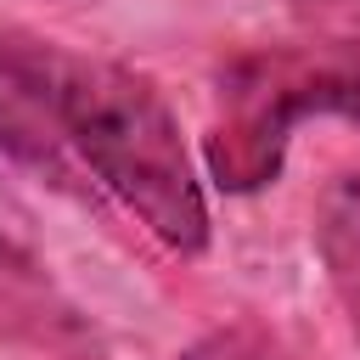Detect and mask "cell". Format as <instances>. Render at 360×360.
I'll return each instance as SVG.
<instances>
[{"label": "cell", "instance_id": "cell-6", "mask_svg": "<svg viewBox=\"0 0 360 360\" xmlns=\"http://www.w3.org/2000/svg\"><path fill=\"white\" fill-rule=\"evenodd\" d=\"M298 17H360V0H287Z\"/></svg>", "mask_w": 360, "mask_h": 360}, {"label": "cell", "instance_id": "cell-3", "mask_svg": "<svg viewBox=\"0 0 360 360\" xmlns=\"http://www.w3.org/2000/svg\"><path fill=\"white\" fill-rule=\"evenodd\" d=\"M0 338L22 349H45L62 360L101 354L96 321L68 298V287L11 236H0Z\"/></svg>", "mask_w": 360, "mask_h": 360}, {"label": "cell", "instance_id": "cell-4", "mask_svg": "<svg viewBox=\"0 0 360 360\" xmlns=\"http://www.w3.org/2000/svg\"><path fill=\"white\" fill-rule=\"evenodd\" d=\"M315 253L343 304V321L360 343V169L338 174L315 202Z\"/></svg>", "mask_w": 360, "mask_h": 360}, {"label": "cell", "instance_id": "cell-2", "mask_svg": "<svg viewBox=\"0 0 360 360\" xmlns=\"http://www.w3.org/2000/svg\"><path fill=\"white\" fill-rule=\"evenodd\" d=\"M304 118H343L360 129V45H287L236 56L219 73L202 163L219 191H259L281 174L287 141Z\"/></svg>", "mask_w": 360, "mask_h": 360}, {"label": "cell", "instance_id": "cell-1", "mask_svg": "<svg viewBox=\"0 0 360 360\" xmlns=\"http://www.w3.org/2000/svg\"><path fill=\"white\" fill-rule=\"evenodd\" d=\"M0 141L73 163L169 253L208 248V197L152 79L34 34H0Z\"/></svg>", "mask_w": 360, "mask_h": 360}, {"label": "cell", "instance_id": "cell-5", "mask_svg": "<svg viewBox=\"0 0 360 360\" xmlns=\"http://www.w3.org/2000/svg\"><path fill=\"white\" fill-rule=\"evenodd\" d=\"M180 360H304L281 332L270 326H253V321H236V326H219L208 338H197Z\"/></svg>", "mask_w": 360, "mask_h": 360}]
</instances>
